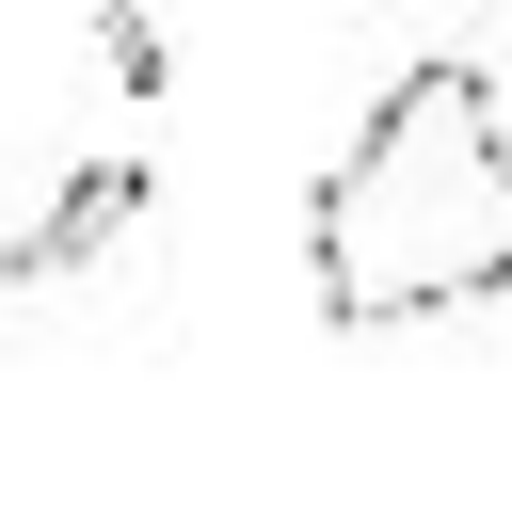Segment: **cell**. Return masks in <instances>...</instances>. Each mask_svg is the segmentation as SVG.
<instances>
[{
  "instance_id": "obj_1",
  "label": "cell",
  "mask_w": 512,
  "mask_h": 512,
  "mask_svg": "<svg viewBox=\"0 0 512 512\" xmlns=\"http://www.w3.org/2000/svg\"><path fill=\"white\" fill-rule=\"evenodd\" d=\"M304 272L336 336H400L512 288V112L480 64H400L304 208Z\"/></svg>"
}]
</instances>
